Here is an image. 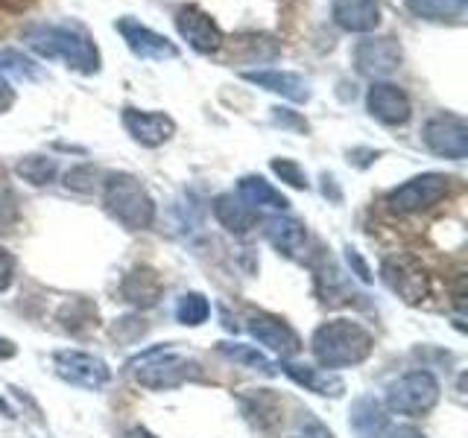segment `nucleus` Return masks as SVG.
Segmentation results:
<instances>
[{
	"label": "nucleus",
	"instance_id": "a211bd4d",
	"mask_svg": "<svg viewBox=\"0 0 468 438\" xmlns=\"http://www.w3.org/2000/svg\"><path fill=\"white\" fill-rule=\"evenodd\" d=\"M292 383L314 391V394H322V398H340V394L346 391V383L340 374L334 371H325V369H316V365H299V362H282L278 365Z\"/></svg>",
	"mask_w": 468,
	"mask_h": 438
},
{
	"label": "nucleus",
	"instance_id": "6e6552de",
	"mask_svg": "<svg viewBox=\"0 0 468 438\" xmlns=\"http://www.w3.org/2000/svg\"><path fill=\"white\" fill-rule=\"evenodd\" d=\"M421 143L439 158L463 161L468 155V123L460 114H436L424 123Z\"/></svg>",
	"mask_w": 468,
	"mask_h": 438
},
{
	"label": "nucleus",
	"instance_id": "2eb2a0df",
	"mask_svg": "<svg viewBox=\"0 0 468 438\" xmlns=\"http://www.w3.org/2000/svg\"><path fill=\"white\" fill-rule=\"evenodd\" d=\"M123 129L132 135V141L150 146V150L167 143L176 135L173 117L161 111H141V109H123Z\"/></svg>",
	"mask_w": 468,
	"mask_h": 438
},
{
	"label": "nucleus",
	"instance_id": "412c9836",
	"mask_svg": "<svg viewBox=\"0 0 468 438\" xmlns=\"http://www.w3.org/2000/svg\"><path fill=\"white\" fill-rule=\"evenodd\" d=\"M211 211L217 216V223L231 234H249L258 225V211H252L238 193H223L217 196Z\"/></svg>",
	"mask_w": 468,
	"mask_h": 438
},
{
	"label": "nucleus",
	"instance_id": "f3484780",
	"mask_svg": "<svg viewBox=\"0 0 468 438\" xmlns=\"http://www.w3.org/2000/svg\"><path fill=\"white\" fill-rule=\"evenodd\" d=\"M331 18L346 33H372L380 26V6L378 0H334Z\"/></svg>",
	"mask_w": 468,
	"mask_h": 438
},
{
	"label": "nucleus",
	"instance_id": "2f4dec72",
	"mask_svg": "<svg viewBox=\"0 0 468 438\" xmlns=\"http://www.w3.org/2000/svg\"><path fill=\"white\" fill-rule=\"evenodd\" d=\"M15 281V255L6 245H0V292L9 289Z\"/></svg>",
	"mask_w": 468,
	"mask_h": 438
},
{
	"label": "nucleus",
	"instance_id": "c756f323",
	"mask_svg": "<svg viewBox=\"0 0 468 438\" xmlns=\"http://www.w3.org/2000/svg\"><path fill=\"white\" fill-rule=\"evenodd\" d=\"M97 184V170L91 164H82V167H73L65 172V187L68 190H77V193H91Z\"/></svg>",
	"mask_w": 468,
	"mask_h": 438
},
{
	"label": "nucleus",
	"instance_id": "dca6fc26",
	"mask_svg": "<svg viewBox=\"0 0 468 438\" xmlns=\"http://www.w3.org/2000/svg\"><path fill=\"white\" fill-rule=\"evenodd\" d=\"M243 79L263 88V91L282 94L290 102L311 99V82H307L304 77H299V73H290V70H246Z\"/></svg>",
	"mask_w": 468,
	"mask_h": 438
},
{
	"label": "nucleus",
	"instance_id": "0eeeda50",
	"mask_svg": "<svg viewBox=\"0 0 468 438\" xmlns=\"http://www.w3.org/2000/svg\"><path fill=\"white\" fill-rule=\"evenodd\" d=\"M53 371H56V377H62L65 383L77 386V389H88V391L106 389L112 380V369L106 360L97 354H88V350H77V348L56 350Z\"/></svg>",
	"mask_w": 468,
	"mask_h": 438
},
{
	"label": "nucleus",
	"instance_id": "ddd939ff",
	"mask_svg": "<svg viewBox=\"0 0 468 438\" xmlns=\"http://www.w3.org/2000/svg\"><path fill=\"white\" fill-rule=\"evenodd\" d=\"M114 29L123 36L126 47L138 58H146V62H167V58L179 56V47H176L173 41H167L165 36H158L155 29L138 24L135 18H121L114 24Z\"/></svg>",
	"mask_w": 468,
	"mask_h": 438
},
{
	"label": "nucleus",
	"instance_id": "4c0bfd02",
	"mask_svg": "<svg viewBox=\"0 0 468 438\" xmlns=\"http://www.w3.org/2000/svg\"><path fill=\"white\" fill-rule=\"evenodd\" d=\"M126 438H158V435H153L146 427H132V430L126 433Z\"/></svg>",
	"mask_w": 468,
	"mask_h": 438
},
{
	"label": "nucleus",
	"instance_id": "473e14b6",
	"mask_svg": "<svg viewBox=\"0 0 468 438\" xmlns=\"http://www.w3.org/2000/svg\"><path fill=\"white\" fill-rule=\"evenodd\" d=\"M272 123L275 126H284V129H299V131H307V123L296 111L290 109H272Z\"/></svg>",
	"mask_w": 468,
	"mask_h": 438
},
{
	"label": "nucleus",
	"instance_id": "f704fd0d",
	"mask_svg": "<svg viewBox=\"0 0 468 438\" xmlns=\"http://www.w3.org/2000/svg\"><path fill=\"white\" fill-rule=\"evenodd\" d=\"M12 102H15V91L9 88V82L0 79V111H6Z\"/></svg>",
	"mask_w": 468,
	"mask_h": 438
},
{
	"label": "nucleus",
	"instance_id": "a878e982",
	"mask_svg": "<svg viewBox=\"0 0 468 438\" xmlns=\"http://www.w3.org/2000/svg\"><path fill=\"white\" fill-rule=\"evenodd\" d=\"M56 170L58 167H56V161L50 155H27L24 161H18V175L24 182L36 184V187L50 184L56 179Z\"/></svg>",
	"mask_w": 468,
	"mask_h": 438
},
{
	"label": "nucleus",
	"instance_id": "7c9ffc66",
	"mask_svg": "<svg viewBox=\"0 0 468 438\" xmlns=\"http://www.w3.org/2000/svg\"><path fill=\"white\" fill-rule=\"evenodd\" d=\"M299 438H334V433L314 415H304V421L299 423Z\"/></svg>",
	"mask_w": 468,
	"mask_h": 438
},
{
	"label": "nucleus",
	"instance_id": "6ab92c4d",
	"mask_svg": "<svg viewBox=\"0 0 468 438\" xmlns=\"http://www.w3.org/2000/svg\"><path fill=\"white\" fill-rule=\"evenodd\" d=\"M263 237H267V243L275 248V252L296 257L307 243V231L299 219L284 216V214H272L263 219Z\"/></svg>",
	"mask_w": 468,
	"mask_h": 438
},
{
	"label": "nucleus",
	"instance_id": "9b49d317",
	"mask_svg": "<svg viewBox=\"0 0 468 438\" xmlns=\"http://www.w3.org/2000/svg\"><path fill=\"white\" fill-rule=\"evenodd\" d=\"M401 44L384 36V38H363L355 47V68L363 73V77L372 79H384L389 73H395L401 68Z\"/></svg>",
	"mask_w": 468,
	"mask_h": 438
},
{
	"label": "nucleus",
	"instance_id": "1a4fd4ad",
	"mask_svg": "<svg viewBox=\"0 0 468 438\" xmlns=\"http://www.w3.org/2000/svg\"><path fill=\"white\" fill-rule=\"evenodd\" d=\"M380 281L407 304H419L428 298V275L407 255H392L380 263Z\"/></svg>",
	"mask_w": 468,
	"mask_h": 438
},
{
	"label": "nucleus",
	"instance_id": "20e7f679",
	"mask_svg": "<svg viewBox=\"0 0 468 438\" xmlns=\"http://www.w3.org/2000/svg\"><path fill=\"white\" fill-rule=\"evenodd\" d=\"M135 365V380L144 389L153 391H167V389H179L187 380L199 377V365L194 360H187L182 354H173L165 348H150L144 350L138 360H132Z\"/></svg>",
	"mask_w": 468,
	"mask_h": 438
},
{
	"label": "nucleus",
	"instance_id": "423d86ee",
	"mask_svg": "<svg viewBox=\"0 0 468 438\" xmlns=\"http://www.w3.org/2000/svg\"><path fill=\"white\" fill-rule=\"evenodd\" d=\"M451 193V179L445 172H421L413 175L410 182L392 187L387 193V208L392 214H421L439 204L445 196Z\"/></svg>",
	"mask_w": 468,
	"mask_h": 438
},
{
	"label": "nucleus",
	"instance_id": "5701e85b",
	"mask_svg": "<svg viewBox=\"0 0 468 438\" xmlns=\"http://www.w3.org/2000/svg\"><path fill=\"white\" fill-rule=\"evenodd\" d=\"M219 354L226 360L243 365V369H252V371H261V374H275L278 365L263 354L258 345H243V342H219Z\"/></svg>",
	"mask_w": 468,
	"mask_h": 438
},
{
	"label": "nucleus",
	"instance_id": "72a5a7b5",
	"mask_svg": "<svg viewBox=\"0 0 468 438\" xmlns=\"http://www.w3.org/2000/svg\"><path fill=\"white\" fill-rule=\"evenodd\" d=\"M346 260H348V266L351 269H355V275L360 277V281L363 284H369L372 281V272H369V266H366V260L360 257V252H357V248H346Z\"/></svg>",
	"mask_w": 468,
	"mask_h": 438
},
{
	"label": "nucleus",
	"instance_id": "58836bf2",
	"mask_svg": "<svg viewBox=\"0 0 468 438\" xmlns=\"http://www.w3.org/2000/svg\"><path fill=\"white\" fill-rule=\"evenodd\" d=\"M0 415H6V418H15V409L4 401V394H0Z\"/></svg>",
	"mask_w": 468,
	"mask_h": 438
},
{
	"label": "nucleus",
	"instance_id": "b1692460",
	"mask_svg": "<svg viewBox=\"0 0 468 438\" xmlns=\"http://www.w3.org/2000/svg\"><path fill=\"white\" fill-rule=\"evenodd\" d=\"M404 4L421 21H453L465 12L468 0H404Z\"/></svg>",
	"mask_w": 468,
	"mask_h": 438
},
{
	"label": "nucleus",
	"instance_id": "7ed1b4c3",
	"mask_svg": "<svg viewBox=\"0 0 468 438\" xmlns=\"http://www.w3.org/2000/svg\"><path fill=\"white\" fill-rule=\"evenodd\" d=\"M102 204L129 231H144L155 223V202L146 193L141 179L129 172H112L102 182Z\"/></svg>",
	"mask_w": 468,
	"mask_h": 438
},
{
	"label": "nucleus",
	"instance_id": "4be33fe9",
	"mask_svg": "<svg viewBox=\"0 0 468 438\" xmlns=\"http://www.w3.org/2000/svg\"><path fill=\"white\" fill-rule=\"evenodd\" d=\"M348 427L355 430L357 438H384L387 427H389V418L384 412L375 398H357L351 403V412H348Z\"/></svg>",
	"mask_w": 468,
	"mask_h": 438
},
{
	"label": "nucleus",
	"instance_id": "e433bc0d",
	"mask_svg": "<svg viewBox=\"0 0 468 438\" xmlns=\"http://www.w3.org/2000/svg\"><path fill=\"white\" fill-rule=\"evenodd\" d=\"M9 357H15V345L0 336V360H9Z\"/></svg>",
	"mask_w": 468,
	"mask_h": 438
},
{
	"label": "nucleus",
	"instance_id": "f03ea898",
	"mask_svg": "<svg viewBox=\"0 0 468 438\" xmlns=\"http://www.w3.org/2000/svg\"><path fill=\"white\" fill-rule=\"evenodd\" d=\"M24 41L41 58H62L80 73L100 70V53L91 36L80 24H33L24 29Z\"/></svg>",
	"mask_w": 468,
	"mask_h": 438
},
{
	"label": "nucleus",
	"instance_id": "cd10ccee",
	"mask_svg": "<svg viewBox=\"0 0 468 438\" xmlns=\"http://www.w3.org/2000/svg\"><path fill=\"white\" fill-rule=\"evenodd\" d=\"M146 275H150V272H132V275L126 277V284H123V296H126V301L138 304V307H150V304L158 301V281L146 287V284H144V281H146Z\"/></svg>",
	"mask_w": 468,
	"mask_h": 438
},
{
	"label": "nucleus",
	"instance_id": "f257e3e1",
	"mask_svg": "<svg viewBox=\"0 0 468 438\" xmlns=\"http://www.w3.org/2000/svg\"><path fill=\"white\" fill-rule=\"evenodd\" d=\"M375 350V336L355 318H331L322 321L311 336V354L319 369L336 371L351 369L369 360Z\"/></svg>",
	"mask_w": 468,
	"mask_h": 438
},
{
	"label": "nucleus",
	"instance_id": "c9c22d12",
	"mask_svg": "<svg viewBox=\"0 0 468 438\" xmlns=\"http://www.w3.org/2000/svg\"><path fill=\"white\" fill-rule=\"evenodd\" d=\"M389 438H424V433L416 427H399V430L389 433Z\"/></svg>",
	"mask_w": 468,
	"mask_h": 438
},
{
	"label": "nucleus",
	"instance_id": "c85d7f7f",
	"mask_svg": "<svg viewBox=\"0 0 468 438\" xmlns=\"http://www.w3.org/2000/svg\"><path fill=\"white\" fill-rule=\"evenodd\" d=\"M272 172L282 179L284 184H290V187H296V190H307L311 187V182H307V172L296 164L292 158H272Z\"/></svg>",
	"mask_w": 468,
	"mask_h": 438
},
{
	"label": "nucleus",
	"instance_id": "39448f33",
	"mask_svg": "<svg viewBox=\"0 0 468 438\" xmlns=\"http://www.w3.org/2000/svg\"><path fill=\"white\" fill-rule=\"evenodd\" d=\"M439 401V380L431 371H407L387 386V406L392 412L416 418L431 412Z\"/></svg>",
	"mask_w": 468,
	"mask_h": 438
},
{
	"label": "nucleus",
	"instance_id": "9d476101",
	"mask_svg": "<svg viewBox=\"0 0 468 438\" xmlns=\"http://www.w3.org/2000/svg\"><path fill=\"white\" fill-rule=\"evenodd\" d=\"M176 29H179V36L202 56L217 53L226 41L219 24L205 9H199L197 4H185V6L176 9Z\"/></svg>",
	"mask_w": 468,
	"mask_h": 438
},
{
	"label": "nucleus",
	"instance_id": "4468645a",
	"mask_svg": "<svg viewBox=\"0 0 468 438\" xmlns=\"http://www.w3.org/2000/svg\"><path fill=\"white\" fill-rule=\"evenodd\" d=\"M366 109L384 126H404L413 114V102L404 94V88L392 82H372L366 91Z\"/></svg>",
	"mask_w": 468,
	"mask_h": 438
},
{
	"label": "nucleus",
	"instance_id": "f8f14e48",
	"mask_svg": "<svg viewBox=\"0 0 468 438\" xmlns=\"http://www.w3.org/2000/svg\"><path fill=\"white\" fill-rule=\"evenodd\" d=\"M249 333H252V339L258 345H263L267 350H272L275 357H282V360H290V357H296L299 350H302V339H299V333L292 330L284 318H278V316H270V313H258L249 318Z\"/></svg>",
	"mask_w": 468,
	"mask_h": 438
},
{
	"label": "nucleus",
	"instance_id": "aec40b11",
	"mask_svg": "<svg viewBox=\"0 0 468 438\" xmlns=\"http://www.w3.org/2000/svg\"><path fill=\"white\" fill-rule=\"evenodd\" d=\"M238 196L249 204L252 211H287L290 202L287 196L282 193V190H275L263 175H243V179L238 182Z\"/></svg>",
	"mask_w": 468,
	"mask_h": 438
},
{
	"label": "nucleus",
	"instance_id": "bb28decb",
	"mask_svg": "<svg viewBox=\"0 0 468 438\" xmlns=\"http://www.w3.org/2000/svg\"><path fill=\"white\" fill-rule=\"evenodd\" d=\"M0 73L15 79H38V65L18 50H0Z\"/></svg>",
	"mask_w": 468,
	"mask_h": 438
},
{
	"label": "nucleus",
	"instance_id": "393cba45",
	"mask_svg": "<svg viewBox=\"0 0 468 438\" xmlns=\"http://www.w3.org/2000/svg\"><path fill=\"white\" fill-rule=\"evenodd\" d=\"M211 318V301L202 292H185L176 301V321L185 328H199Z\"/></svg>",
	"mask_w": 468,
	"mask_h": 438
}]
</instances>
